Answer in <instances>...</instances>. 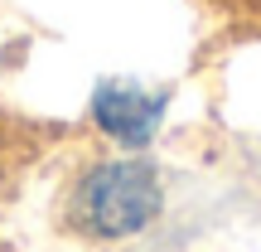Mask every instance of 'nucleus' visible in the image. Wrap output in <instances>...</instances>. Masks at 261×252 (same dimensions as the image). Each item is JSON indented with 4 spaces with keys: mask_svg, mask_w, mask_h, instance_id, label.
<instances>
[{
    "mask_svg": "<svg viewBox=\"0 0 261 252\" xmlns=\"http://www.w3.org/2000/svg\"><path fill=\"white\" fill-rule=\"evenodd\" d=\"M87 112H92V126L107 141H116L121 150H145L165 126L169 93L165 87H145L136 78H102L92 87Z\"/></svg>",
    "mask_w": 261,
    "mask_h": 252,
    "instance_id": "obj_2",
    "label": "nucleus"
},
{
    "mask_svg": "<svg viewBox=\"0 0 261 252\" xmlns=\"http://www.w3.org/2000/svg\"><path fill=\"white\" fill-rule=\"evenodd\" d=\"M165 209V185L160 170L145 155H121V160H97L68 189V223L73 233L92 243H126L140 238Z\"/></svg>",
    "mask_w": 261,
    "mask_h": 252,
    "instance_id": "obj_1",
    "label": "nucleus"
}]
</instances>
